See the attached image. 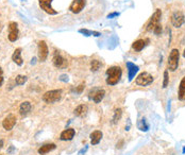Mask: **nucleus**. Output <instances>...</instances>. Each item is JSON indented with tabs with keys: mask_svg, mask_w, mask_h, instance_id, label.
Listing matches in <instances>:
<instances>
[{
	"mask_svg": "<svg viewBox=\"0 0 185 155\" xmlns=\"http://www.w3.org/2000/svg\"><path fill=\"white\" fill-rule=\"evenodd\" d=\"M178 98L180 101L185 100V77L182 78V80L180 82V86H179V94Z\"/></svg>",
	"mask_w": 185,
	"mask_h": 155,
	"instance_id": "21",
	"label": "nucleus"
},
{
	"mask_svg": "<svg viewBox=\"0 0 185 155\" xmlns=\"http://www.w3.org/2000/svg\"><path fill=\"white\" fill-rule=\"evenodd\" d=\"M74 134H76V131H74V129H66L65 131H63L61 133V136H60V138H61V140H63V141H69V140H71L72 138L74 137Z\"/></svg>",
	"mask_w": 185,
	"mask_h": 155,
	"instance_id": "15",
	"label": "nucleus"
},
{
	"mask_svg": "<svg viewBox=\"0 0 185 155\" xmlns=\"http://www.w3.org/2000/svg\"><path fill=\"white\" fill-rule=\"evenodd\" d=\"M31 108H32V105L29 101H25L20 104V107H19V113L22 117L27 116L29 113L31 112Z\"/></svg>",
	"mask_w": 185,
	"mask_h": 155,
	"instance_id": "19",
	"label": "nucleus"
},
{
	"mask_svg": "<svg viewBox=\"0 0 185 155\" xmlns=\"http://www.w3.org/2000/svg\"><path fill=\"white\" fill-rule=\"evenodd\" d=\"M15 82L17 85H24L27 82V77L26 75H17L15 79Z\"/></svg>",
	"mask_w": 185,
	"mask_h": 155,
	"instance_id": "26",
	"label": "nucleus"
},
{
	"mask_svg": "<svg viewBox=\"0 0 185 155\" xmlns=\"http://www.w3.org/2000/svg\"><path fill=\"white\" fill-rule=\"evenodd\" d=\"M12 60H13V62L15 63L16 65H18V66H21V65L24 64V61H22V58H21V48L15 49L13 55H12Z\"/></svg>",
	"mask_w": 185,
	"mask_h": 155,
	"instance_id": "18",
	"label": "nucleus"
},
{
	"mask_svg": "<svg viewBox=\"0 0 185 155\" xmlns=\"http://www.w3.org/2000/svg\"><path fill=\"white\" fill-rule=\"evenodd\" d=\"M117 16H119V13H118V12H113V13H111V14H109V15H107V18H109V19H111V18L117 17Z\"/></svg>",
	"mask_w": 185,
	"mask_h": 155,
	"instance_id": "30",
	"label": "nucleus"
},
{
	"mask_svg": "<svg viewBox=\"0 0 185 155\" xmlns=\"http://www.w3.org/2000/svg\"><path fill=\"white\" fill-rule=\"evenodd\" d=\"M2 146H3V140L1 139V140H0V150H1V148H2Z\"/></svg>",
	"mask_w": 185,
	"mask_h": 155,
	"instance_id": "34",
	"label": "nucleus"
},
{
	"mask_svg": "<svg viewBox=\"0 0 185 155\" xmlns=\"http://www.w3.org/2000/svg\"><path fill=\"white\" fill-rule=\"evenodd\" d=\"M38 3L41 9L44 10L49 15H57L58 14V11H55L52 8V5H51L52 0H38Z\"/></svg>",
	"mask_w": 185,
	"mask_h": 155,
	"instance_id": "8",
	"label": "nucleus"
},
{
	"mask_svg": "<svg viewBox=\"0 0 185 155\" xmlns=\"http://www.w3.org/2000/svg\"><path fill=\"white\" fill-rule=\"evenodd\" d=\"M62 98V91L61 89H53V91H49L47 93L44 94L43 101L46 103H55V102L60 101Z\"/></svg>",
	"mask_w": 185,
	"mask_h": 155,
	"instance_id": "2",
	"label": "nucleus"
},
{
	"mask_svg": "<svg viewBox=\"0 0 185 155\" xmlns=\"http://www.w3.org/2000/svg\"><path fill=\"white\" fill-rule=\"evenodd\" d=\"M126 66H127V69H128V78H129V81H132L134 79L135 74L138 72L140 70V67L137 66V65L133 64L131 62H127L126 63Z\"/></svg>",
	"mask_w": 185,
	"mask_h": 155,
	"instance_id": "14",
	"label": "nucleus"
},
{
	"mask_svg": "<svg viewBox=\"0 0 185 155\" xmlns=\"http://www.w3.org/2000/svg\"><path fill=\"white\" fill-rule=\"evenodd\" d=\"M53 65H55L57 68H60V69H63V68H66L68 65V61L66 60L65 58L61 55L58 51H55V55H53Z\"/></svg>",
	"mask_w": 185,
	"mask_h": 155,
	"instance_id": "11",
	"label": "nucleus"
},
{
	"mask_svg": "<svg viewBox=\"0 0 185 155\" xmlns=\"http://www.w3.org/2000/svg\"><path fill=\"white\" fill-rule=\"evenodd\" d=\"M137 127H138V129H140V131H144V132L148 131V129H149V124L147 123V121L145 118L140 119V122H138V124H137Z\"/></svg>",
	"mask_w": 185,
	"mask_h": 155,
	"instance_id": "25",
	"label": "nucleus"
},
{
	"mask_svg": "<svg viewBox=\"0 0 185 155\" xmlns=\"http://www.w3.org/2000/svg\"><path fill=\"white\" fill-rule=\"evenodd\" d=\"M79 33L85 35V36H91V35H93L94 31H89V30H87V29H80V30H79Z\"/></svg>",
	"mask_w": 185,
	"mask_h": 155,
	"instance_id": "28",
	"label": "nucleus"
},
{
	"mask_svg": "<svg viewBox=\"0 0 185 155\" xmlns=\"http://www.w3.org/2000/svg\"><path fill=\"white\" fill-rule=\"evenodd\" d=\"M2 83H3V71H2V68L0 67V87H1Z\"/></svg>",
	"mask_w": 185,
	"mask_h": 155,
	"instance_id": "31",
	"label": "nucleus"
},
{
	"mask_svg": "<svg viewBox=\"0 0 185 155\" xmlns=\"http://www.w3.org/2000/svg\"><path fill=\"white\" fill-rule=\"evenodd\" d=\"M153 77L150 74L149 72H146V71H144V72L140 73V74L137 75L136 80H135V84L138 85V86H148V85H150L151 83L153 82Z\"/></svg>",
	"mask_w": 185,
	"mask_h": 155,
	"instance_id": "4",
	"label": "nucleus"
},
{
	"mask_svg": "<svg viewBox=\"0 0 185 155\" xmlns=\"http://www.w3.org/2000/svg\"><path fill=\"white\" fill-rule=\"evenodd\" d=\"M121 116H122V110L121 108H116L115 112H114V116H113V121L112 122L114 123V124H116V123L118 122V121L121 119Z\"/></svg>",
	"mask_w": 185,
	"mask_h": 155,
	"instance_id": "24",
	"label": "nucleus"
},
{
	"mask_svg": "<svg viewBox=\"0 0 185 155\" xmlns=\"http://www.w3.org/2000/svg\"><path fill=\"white\" fill-rule=\"evenodd\" d=\"M87 112V105L86 104H80L79 106H77L74 110V115L77 117H83Z\"/></svg>",
	"mask_w": 185,
	"mask_h": 155,
	"instance_id": "22",
	"label": "nucleus"
},
{
	"mask_svg": "<svg viewBox=\"0 0 185 155\" xmlns=\"http://www.w3.org/2000/svg\"><path fill=\"white\" fill-rule=\"evenodd\" d=\"M179 60H180V52L178 49H172L170 51L169 58H168V69L170 71H176L179 66Z\"/></svg>",
	"mask_w": 185,
	"mask_h": 155,
	"instance_id": "3",
	"label": "nucleus"
},
{
	"mask_svg": "<svg viewBox=\"0 0 185 155\" xmlns=\"http://www.w3.org/2000/svg\"><path fill=\"white\" fill-rule=\"evenodd\" d=\"M9 41H16L18 38V26L15 21L10 22L9 25Z\"/></svg>",
	"mask_w": 185,
	"mask_h": 155,
	"instance_id": "13",
	"label": "nucleus"
},
{
	"mask_svg": "<svg viewBox=\"0 0 185 155\" xmlns=\"http://www.w3.org/2000/svg\"><path fill=\"white\" fill-rule=\"evenodd\" d=\"M0 155H1V154H0Z\"/></svg>",
	"mask_w": 185,
	"mask_h": 155,
	"instance_id": "37",
	"label": "nucleus"
},
{
	"mask_svg": "<svg viewBox=\"0 0 185 155\" xmlns=\"http://www.w3.org/2000/svg\"><path fill=\"white\" fill-rule=\"evenodd\" d=\"M101 66H102V63H101L99 60H91V70L93 71V72L98 71L99 69L101 68Z\"/></svg>",
	"mask_w": 185,
	"mask_h": 155,
	"instance_id": "23",
	"label": "nucleus"
},
{
	"mask_svg": "<svg viewBox=\"0 0 185 155\" xmlns=\"http://www.w3.org/2000/svg\"><path fill=\"white\" fill-rule=\"evenodd\" d=\"M183 56L185 58V49H184V52H183Z\"/></svg>",
	"mask_w": 185,
	"mask_h": 155,
	"instance_id": "35",
	"label": "nucleus"
},
{
	"mask_svg": "<svg viewBox=\"0 0 185 155\" xmlns=\"http://www.w3.org/2000/svg\"><path fill=\"white\" fill-rule=\"evenodd\" d=\"M86 5V0H72L69 10L74 14H79Z\"/></svg>",
	"mask_w": 185,
	"mask_h": 155,
	"instance_id": "12",
	"label": "nucleus"
},
{
	"mask_svg": "<svg viewBox=\"0 0 185 155\" xmlns=\"http://www.w3.org/2000/svg\"><path fill=\"white\" fill-rule=\"evenodd\" d=\"M16 116L14 114H9L2 121V127L5 131H11L16 124Z\"/></svg>",
	"mask_w": 185,
	"mask_h": 155,
	"instance_id": "10",
	"label": "nucleus"
},
{
	"mask_svg": "<svg viewBox=\"0 0 185 155\" xmlns=\"http://www.w3.org/2000/svg\"><path fill=\"white\" fill-rule=\"evenodd\" d=\"M38 58L41 62H45L48 58L49 54V50H48V46L46 44L45 41H38Z\"/></svg>",
	"mask_w": 185,
	"mask_h": 155,
	"instance_id": "7",
	"label": "nucleus"
},
{
	"mask_svg": "<svg viewBox=\"0 0 185 155\" xmlns=\"http://www.w3.org/2000/svg\"><path fill=\"white\" fill-rule=\"evenodd\" d=\"M83 88H84V84H81V85H79V87L76 89V91H77L78 94H80V93H82Z\"/></svg>",
	"mask_w": 185,
	"mask_h": 155,
	"instance_id": "32",
	"label": "nucleus"
},
{
	"mask_svg": "<svg viewBox=\"0 0 185 155\" xmlns=\"http://www.w3.org/2000/svg\"><path fill=\"white\" fill-rule=\"evenodd\" d=\"M183 152H184V153H185V148H183Z\"/></svg>",
	"mask_w": 185,
	"mask_h": 155,
	"instance_id": "36",
	"label": "nucleus"
},
{
	"mask_svg": "<svg viewBox=\"0 0 185 155\" xmlns=\"http://www.w3.org/2000/svg\"><path fill=\"white\" fill-rule=\"evenodd\" d=\"M171 24L176 28H180L181 26H183L185 22V16L183 14L182 11H176L171 15Z\"/></svg>",
	"mask_w": 185,
	"mask_h": 155,
	"instance_id": "6",
	"label": "nucleus"
},
{
	"mask_svg": "<svg viewBox=\"0 0 185 155\" xmlns=\"http://www.w3.org/2000/svg\"><path fill=\"white\" fill-rule=\"evenodd\" d=\"M102 132L101 131H94L93 133L91 134V143L93 144V146H96V144H98L99 142L101 141V139H102Z\"/></svg>",
	"mask_w": 185,
	"mask_h": 155,
	"instance_id": "17",
	"label": "nucleus"
},
{
	"mask_svg": "<svg viewBox=\"0 0 185 155\" xmlns=\"http://www.w3.org/2000/svg\"><path fill=\"white\" fill-rule=\"evenodd\" d=\"M122 75V70L119 66H111L107 70V85H116L120 81Z\"/></svg>",
	"mask_w": 185,
	"mask_h": 155,
	"instance_id": "1",
	"label": "nucleus"
},
{
	"mask_svg": "<svg viewBox=\"0 0 185 155\" xmlns=\"http://www.w3.org/2000/svg\"><path fill=\"white\" fill-rule=\"evenodd\" d=\"M87 151V147H85L84 149H82V150L80 151V152H79V154H83V153H85Z\"/></svg>",
	"mask_w": 185,
	"mask_h": 155,
	"instance_id": "33",
	"label": "nucleus"
},
{
	"mask_svg": "<svg viewBox=\"0 0 185 155\" xmlns=\"http://www.w3.org/2000/svg\"><path fill=\"white\" fill-rule=\"evenodd\" d=\"M149 43V39L146 38V39H137L135 41L134 43L132 44V49L135 50V51L140 52L146 47V45Z\"/></svg>",
	"mask_w": 185,
	"mask_h": 155,
	"instance_id": "16",
	"label": "nucleus"
},
{
	"mask_svg": "<svg viewBox=\"0 0 185 155\" xmlns=\"http://www.w3.org/2000/svg\"><path fill=\"white\" fill-rule=\"evenodd\" d=\"M161 17H162V11L161 9H157L155 12L153 13V15L150 17V19L148 20L146 26V30L147 31H153V29L160 25V21H161Z\"/></svg>",
	"mask_w": 185,
	"mask_h": 155,
	"instance_id": "5",
	"label": "nucleus"
},
{
	"mask_svg": "<svg viewBox=\"0 0 185 155\" xmlns=\"http://www.w3.org/2000/svg\"><path fill=\"white\" fill-rule=\"evenodd\" d=\"M105 96V91L100 88H95L89 93V99L93 100L95 103H100Z\"/></svg>",
	"mask_w": 185,
	"mask_h": 155,
	"instance_id": "9",
	"label": "nucleus"
},
{
	"mask_svg": "<svg viewBox=\"0 0 185 155\" xmlns=\"http://www.w3.org/2000/svg\"><path fill=\"white\" fill-rule=\"evenodd\" d=\"M153 33H154L155 35H160L162 33V26L161 25H157V27H155L154 29H153V31H152Z\"/></svg>",
	"mask_w": 185,
	"mask_h": 155,
	"instance_id": "29",
	"label": "nucleus"
},
{
	"mask_svg": "<svg viewBox=\"0 0 185 155\" xmlns=\"http://www.w3.org/2000/svg\"><path fill=\"white\" fill-rule=\"evenodd\" d=\"M168 82H169V77H168V71L165 70L164 71V81H163V87L166 88L168 85Z\"/></svg>",
	"mask_w": 185,
	"mask_h": 155,
	"instance_id": "27",
	"label": "nucleus"
},
{
	"mask_svg": "<svg viewBox=\"0 0 185 155\" xmlns=\"http://www.w3.org/2000/svg\"><path fill=\"white\" fill-rule=\"evenodd\" d=\"M55 148H57V146H55V143H46V144L41 146V148L38 149V154H41V155L47 154V153L53 151Z\"/></svg>",
	"mask_w": 185,
	"mask_h": 155,
	"instance_id": "20",
	"label": "nucleus"
}]
</instances>
